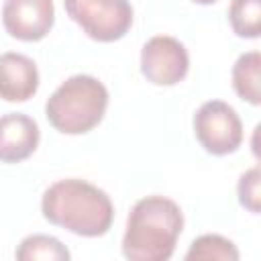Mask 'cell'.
<instances>
[{"label": "cell", "instance_id": "obj_3", "mask_svg": "<svg viewBox=\"0 0 261 261\" xmlns=\"http://www.w3.org/2000/svg\"><path fill=\"white\" fill-rule=\"evenodd\" d=\"M106 106V86L94 75L77 73L67 77L49 96L45 116L55 130L65 135H82L100 124Z\"/></svg>", "mask_w": 261, "mask_h": 261}, {"label": "cell", "instance_id": "obj_5", "mask_svg": "<svg viewBox=\"0 0 261 261\" xmlns=\"http://www.w3.org/2000/svg\"><path fill=\"white\" fill-rule=\"evenodd\" d=\"M194 133L208 153L228 155L243 141V122L230 104L208 100L194 114Z\"/></svg>", "mask_w": 261, "mask_h": 261}, {"label": "cell", "instance_id": "obj_6", "mask_svg": "<svg viewBox=\"0 0 261 261\" xmlns=\"http://www.w3.org/2000/svg\"><path fill=\"white\" fill-rule=\"evenodd\" d=\"M188 67V51L175 37H151L141 49V71L151 84L175 86L186 77Z\"/></svg>", "mask_w": 261, "mask_h": 261}, {"label": "cell", "instance_id": "obj_8", "mask_svg": "<svg viewBox=\"0 0 261 261\" xmlns=\"http://www.w3.org/2000/svg\"><path fill=\"white\" fill-rule=\"evenodd\" d=\"M39 124L22 114L8 112L0 116V161L18 163L31 157L39 145Z\"/></svg>", "mask_w": 261, "mask_h": 261}, {"label": "cell", "instance_id": "obj_2", "mask_svg": "<svg viewBox=\"0 0 261 261\" xmlns=\"http://www.w3.org/2000/svg\"><path fill=\"white\" fill-rule=\"evenodd\" d=\"M184 228L181 208L165 196L141 198L126 220L122 255L130 261H167Z\"/></svg>", "mask_w": 261, "mask_h": 261}, {"label": "cell", "instance_id": "obj_10", "mask_svg": "<svg viewBox=\"0 0 261 261\" xmlns=\"http://www.w3.org/2000/svg\"><path fill=\"white\" fill-rule=\"evenodd\" d=\"M259 69H261V55L259 51H247L243 53L234 65H232V88L234 92L251 102V104H259L261 102V94H259Z\"/></svg>", "mask_w": 261, "mask_h": 261}, {"label": "cell", "instance_id": "obj_1", "mask_svg": "<svg viewBox=\"0 0 261 261\" xmlns=\"http://www.w3.org/2000/svg\"><path fill=\"white\" fill-rule=\"evenodd\" d=\"M43 216L80 237H102L112 226L114 206L98 186L69 177L51 184L41 200Z\"/></svg>", "mask_w": 261, "mask_h": 261}, {"label": "cell", "instance_id": "obj_13", "mask_svg": "<svg viewBox=\"0 0 261 261\" xmlns=\"http://www.w3.org/2000/svg\"><path fill=\"white\" fill-rule=\"evenodd\" d=\"M186 259H222V261H237L239 251L232 245V241L220 237V234H202L198 237L192 245L190 251L186 253Z\"/></svg>", "mask_w": 261, "mask_h": 261}, {"label": "cell", "instance_id": "obj_11", "mask_svg": "<svg viewBox=\"0 0 261 261\" xmlns=\"http://www.w3.org/2000/svg\"><path fill=\"white\" fill-rule=\"evenodd\" d=\"M14 255L20 261H67L71 257L65 245L51 234H31L22 239Z\"/></svg>", "mask_w": 261, "mask_h": 261}, {"label": "cell", "instance_id": "obj_4", "mask_svg": "<svg viewBox=\"0 0 261 261\" xmlns=\"http://www.w3.org/2000/svg\"><path fill=\"white\" fill-rule=\"evenodd\" d=\"M63 6L69 18L100 43L122 39L133 24L128 0H63Z\"/></svg>", "mask_w": 261, "mask_h": 261}, {"label": "cell", "instance_id": "obj_7", "mask_svg": "<svg viewBox=\"0 0 261 261\" xmlns=\"http://www.w3.org/2000/svg\"><path fill=\"white\" fill-rule=\"evenodd\" d=\"M2 22L18 41H41L55 22L53 0H4Z\"/></svg>", "mask_w": 261, "mask_h": 261}, {"label": "cell", "instance_id": "obj_12", "mask_svg": "<svg viewBox=\"0 0 261 261\" xmlns=\"http://www.w3.org/2000/svg\"><path fill=\"white\" fill-rule=\"evenodd\" d=\"M228 20L239 37L257 39L261 33V0H232Z\"/></svg>", "mask_w": 261, "mask_h": 261}, {"label": "cell", "instance_id": "obj_14", "mask_svg": "<svg viewBox=\"0 0 261 261\" xmlns=\"http://www.w3.org/2000/svg\"><path fill=\"white\" fill-rule=\"evenodd\" d=\"M259 184H261V173L259 167H251L239 177V202L253 214H259Z\"/></svg>", "mask_w": 261, "mask_h": 261}, {"label": "cell", "instance_id": "obj_9", "mask_svg": "<svg viewBox=\"0 0 261 261\" xmlns=\"http://www.w3.org/2000/svg\"><path fill=\"white\" fill-rule=\"evenodd\" d=\"M39 88V69L22 53L0 55V98L6 102H27Z\"/></svg>", "mask_w": 261, "mask_h": 261}, {"label": "cell", "instance_id": "obj_15", "mask_svg": "<svg viewBox=\"0 0 261 261\" xmlns=\"http://www.w3.org/2000/svg\"><path fill=\"white\" fill-rule=\"evenodd\" d=\"M194 2H198V4H212V2H216V0H194Z\"/></svg>", "mask_w": 261, "mask_h": 261}]
</instances>
